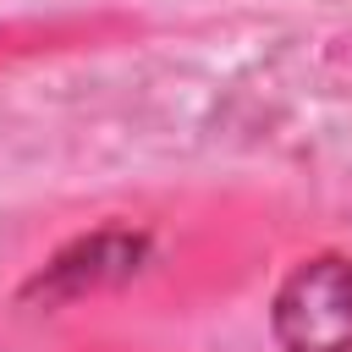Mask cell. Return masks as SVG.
I'll list each match as a JSON object with an SVG mask.
<instances>
[{
  "label": "cell",
  "instance_id": "cell-1",
  "mask_svg": "<svg viewBox=\"0 0 352 352\" xmlns=\"http://www.w3.org/2000/svg\"><path fill=\"white\" fill-rule=\"evenodd\" d=\"M280 352H352V258H308L275 292Z\"/></svg>",
  "mask_w": 352,
  "mask_h": 352
}]
</instances>
